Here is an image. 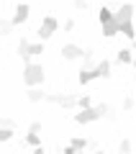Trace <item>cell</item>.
I'll return each instance as SVG.
<instances>
[{"label": "cell", "instance_id": "obj_26", "mask_svg": "<svg viewBox=\"0 0 136 154\" xmlns=\"http://www.w3.org/2000/svg\"><path fill=\"white\" fill-rule=\"evenodd\" d=\"M134 67H136V59H134Z\"/></svg>", "mask_w": 136, "mask_h": 154}, {"label": "cell", "instance_id": "obj_18", "mask_svg": "<svg viewBox=\"0 0 136 154\" xmlns=\"http://www.w3.org/2000/svg\"><path fill=\"white\" fill-rule=\"evenodd\" d=\"M118 149H121L123 154H128V152H131V141H128V139H123V141L118 144Z\"/></svg>", "mask_w": 136, "mask_h": 154}, {"label": "cell", "instance_id": "obj_1", "mask_svg": "<svg viewBox=\"0 0 136 154\" xmlns=\"http://www.w3.org/2000/svg\"><path fill=\"white\" fill-rule=\"evenodd\" d=\"M105 116H108V118H116L113 108L103 103V105H95V108H93V105H90V108H82V113L75 116V121L85 126V123H93V121H98V118H105Z\"/></svg>", "mask_w": 136, "mask_h": 154}, {"label": "cell", "instance_id": "obj_15", "mask_svg": "<svg viewBox=\"0 0 136 154\" xmlns=\"http://www.w3.org/2000/svg\"><path fill=\"white\" fill-rule=\"evenodd\" d=\"M98 18H100V23H105V21H110V18H116V13H113V11H108V8H100Z\"/></svg>", "mask_w": 136, "mask_h": 154}, {"label": "cell", "instance_id": "obj_22", "mask_svg": "<svg viewBox=\"0 0 136 154\" xmlns=\"http://www.w3.org/2000/svg\"><path fill=\"white\" fill-rule=\"evenodd\" d=\"M134 105H136V100H134V98H126V100H123V110H131Z\"/></svg>", "mask_w": 136, "mask_h": 154}, {"label": "cell", "instance_id": "obj_12", "mask_svg": "<svg viewBox=\"0 0 136 154\" xmlns=\"http://www.w3.org/2000/svg\"><path fill=\"white\" fill-rule=\"evenodd\" d=\"M26 95H28V100H31V103H39L41 98H46V93H41V90H36V88H31Z\"/></svg>", "mask_w": 136, "mask_h": 154}, {"label": "cell", "instance_id": "obj_3", "mask_svg": "<svg viewBox=\"0 0 136 154\" xmlns=\"http://www.w3.org/2000/svg\"><path fill=\"white\" fill-rule=\"evenodd\" d=\"M110 75V62L103 59L100 64H95L93 69H80V85H87V82H93V80H98V77H108Z\"/></svg>", "mask_w": 136, "mask_h": 154}, {"label": "cell", "instance_id": "obj_17", "mask_svg": "<svg viewBox=\"0 0 136 154\" xmlns=\"http://www.w3.org/2000/svg\"><path fill=\"white\" fill-rule=\"evenodd\" d=\"M26 141L31 144V146H41V139H39V134H33V131H28V136H26Z\"/></svg>", "mask_w": 136, "mask_h": 154}, {"label": "cell", "instance_id": "obj_7", "mask_svg": "<svg viewBox=\"0 0 136 154\" xmlns=\"http://www.w3.org/2000/svg\"><path fill=\"white\" fill-rule=\"evenodd\" d=\"M87 49H80L77 44H64L62 46V57L64 59H80V57H85Z\"/></svg>", "mask_w": 136, "mask_h": 154}, {"label": "cell", "instance_id": "obj_6", "mask_svg": "<svg viewBox=\"0 0 136 154\" xmlns=\"http://www.w3.org/2000/svg\"><path fill=\"white\" fill-rule=\"evenodd\" d=\"M46 100H49V103L62 105V108H75L80 98H75V95H46Z\"/></svg>", "mask_w": 136, "mask_h": 154}, {"label": "cell", "instance_id": "obj_5", "mask_svg": "<svg viewBox=\"0 0 136 154\" xmlns=\"http://www.w3.org/2000/svg\"><path fill=\"white\" fill-rule=\"evenodd\" d=\"M57 26H59V23H57V18L54 16H46L41 21V26H39V38H44V41H46V38H51L54 36V31H57Z\"/></svg>", "mask_w": 136, "mask_h": 154}, {"label": "cell", "instance_id": "obj_19", "mask_svg": "<svg viewBox=\"0 0 136 154\" xmlns=\"http://www.w3.org/2000/svg\"><path fill=\"white\" fill-rule=\"evenodd\" d=\"M28 51H31V57L33 54H44V44H31V49H28Z\"/></svg>", "mask_w": 136, "mask_h": 154}, {"label": "cell", "instance_id": "obj_13", "mask_svg": "<svg viewBox=\"0 0 136 154\" xmlns=\"http://www.w3.org/2000/svg\"><path fill=\"white\" fill-rule=\"evenodd\" d=\"M13 139V128H8V126H0V141L5 144V141H11Z\"/></svg>", "mask_w": 136, "mask_h": 154}, {"label": "cell", "instance_id": "obj_2", "mask_svg": "<svg viewBox=\"0 0 136 154\" xmlns=\"http://www.w3.org/2000/svg\"><path fill=\"white\" fill-rule=\"evenodd\" d=\"M131 18H134V5H131V3H123V5L116 11V21H118V26H121V33H126L128 38H134V23H131Z\"/></svg>", "mask_w": 136, "mask_h": 154}, {"label": "cell", "instance_id": "obj_16", "mask_svg": "<svg viewBox=\"0 0 136 154\" xmlns=\"http://www.w3.org/2000/svg\"><path fill=\"white\" fill-rule=\"evenodd\" d=\"M13 26H16L13 21H3V26H0V31H3V36H11V33H13Z\"/></svg>", "mask_w": 136, "mask_h": 154}, {"label": "cell", "instance_id": "obj_20", "mask_svg": "<svg viewBox=\"0 0 136 154\" xmlns=\"http://www.w3.org/2000/svg\"><path fill=\"white\" fill-rule=\"evenodd\" d=\"M77 105H80V108H90V98H87V95H82V98L77 100Z\"/></svg>", "mask_w": 136, "mask_h": 154}, {"label": "cell", "instance_id": "obj_25", "mask_svg": "<svg viewBox=\"0 0 136 154\" xmlns=\"http://www.w3.org/2000/svg\"><path fill=\"white\" fill-rule=\"evenodd\" d=\"M134 49H136V38H134Z\"/></svg>", "mask_w": 136, "mask_h": 154}, {"label": "cell", "instance_id": "obj_21", "mask_svg": "<svg viewBox=\"0 0 136 154\" xmlns=\"http://www.w3.org/2000/svg\"><path fill=\"white\" fill-rule=\"evenodd\" d=\"M41 128H44V126H41V121H33L31 126H28V131H33V134H39V131H41Z\"/></svg>", "mask_w": 136, "mask_h": 154}, {"label": "cell", "instance_id": "obj_11", "mask_svg": "<svg viewBox=\"0 0 136 154\" xmlns=\"http://www.w3.org/2000/svg\"><path fill=\"white\" fill-rule=\"evenodd\" d=\"M118 62H121V64H134V54H131V49H121L118 51Z\"/></svg>", "mask_w": 136, "mask_h": 154}, {"label": "cell", "instance_id": "obj_14", "mask_svg": "<svg viewBox=\"0 0 136 154\" xmlns=\"http://www.w3.org/2000/svg\"><path fill=\"white\" fill-rule=\"evenodd\" d=\"M70 146L75 149V152H80V149L90 146V141H85V139H72V141H70Z\"/></svg>", "mask_w": 136, "mask_h": 154}, {"label": "cell", "instance_id": "obj_10", "mask_svg": "<svg viewBox=\"0 0 136 154\" xmlns=\"http://www.w3.org/2000/svg\"><path fill=\"white\" fill-rule=\"evenodd\" d=\"M28 49H31V44H28L26 38H21V44H18V54H21V59H23V62L31 59V51H28Z\"/></svg>", "mask_w": 136, "mask_h": 154}, {"label": "cell", "instance_id": "obj_9", "mask_svg": "<svg viewBox=\"0 0 136 154\" xmlns=\"http://www.w3.org/2000/svg\"><path fill=\"white\" fill-rule=\"evenodd\" d=\"M116 33H121V26H118V21H116V18L105 21V23H103V36H105V38H110V36H116Z\"/></svg>", "mask_w": 136, "mask_h": 154}, {"label": "cell", "instance_id": "obj_24", "mask_svg": "<svg viewBox=\"0 0 136 154\" xmlns=\"http://www.w3.org/2000/svg\"><path fill=\"white\" fill-rule=\"evenodd\" d=\"M75 28V21H64V31H72Z\"/></svg>", "mask_w": 136, "mask_h": 154}, {"label": "cell", "instance_id": "obj_8", "mask_svg": "<svg viewBox=\"0 0 136 154\" xmlns=\"http://www.w3.org/2000/svg\"><path fill=\"white\" fill-rule=\"evenodd\" d=\"M28 13H31V8H28L26 3H18V5H16V16H13V23H16V26L26 23L28 21Z\"/></svg>", "mask_w": 136, "mask_h": 154}, {"label": "cell", "instance_id": "obj_23", "mask_svg": "<svg viewBox=\"0 0 136 154\" xmlns=\"http://www.w3.org/2000/svg\"><path fill=\"white\" fill-rule=\"evenodd\" d=\"M75 8L77 11H87V0H75Z\"/></svg>", "mask_w": 136, "mask_h": 154}, {"label": "cell", "instance_id": "obj_4", "mask_svg": "<svg viewBox=\"0 0 136 154\" xmlns=\"http://www.w3.org/2000/svg\"><path fill=\"white\" fill-rule=\"evenodd\" d=\"M23 82L28 88H36V85L44 82V67L41 64H33V62H26L23 67Z\"/></svg>", "mask_w": 136, "mask_h": 154}]
</instances>
